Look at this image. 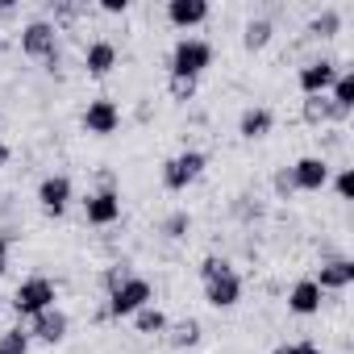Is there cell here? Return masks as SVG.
<instances>
[{
	"instance_id": "6da1fadb",
	"label": "cell",
	"mask_w": 354,
	"mask_h": 354,
	"mask_svg": "<svg viewBox=\"0 0 354 354\" xmlns=\"http://www.w3.org/2000/svg\"><path fill=\"white\" fill-rule=\"evenodd\" d=\"M201 283H205V300H209L213 308H234V304L242 300V275L234 271L230 259L209 254V259L201 263Z\"/></svg>"
},
{
	"instance_id": "7a4b0ae2",
	"label": "cell",
	"mask_w": 354,
	"mask_h": 354,
	"mask_svg": "<svg viewBox=\"0 0 354 354\" xmlns=\"http://www.w3.org/2000/svg\"><path fill=\"white\" fill-rule=\"evenodd\" d=\"M209 67H213V46L205 38H180L171 46V59H167L171 80H201Z\"/></svg>"
},
{
	"instance_id": "3957f363",
	"label": "cell",
	"mask_w": 354,
	"mask_h": 354,
	"mask_svg": "<svg viewBox=\"0 0 354 354\" xmlns=\"http://www.w3.org/2000/svg\"><path fill=\"white\" fill-rule=\"evenodd\" d=\"M55 304H59V283L50 275H26L17 283V292H13V313L26 317V321L46 313V308H55Z\"/></svg>"
},
{
	"instance_id": "277c9868",
	"label": "cell",
	"mask_w": 354,
	"mask_h": 354,
	"mask_svg": "<svg viewBox=\"0 0 354 354\" xmlns=\"http://www.w3.org/2000/svg\"><path fill=\"white\" fill-rule=\"evenodd\" d=\"M146 304H154V283H150V279H142V275H129L121 288H113V292H109V300H104V317L125 321V317L142 313Z\"/></svg>"
},
{
	"instance_id": "5b68a950",
	"label": "cell",
	"mask_w": 354,
	"mask_h": 354,
	"mask_svg": "<svg viewBox=\"0 0 354 354\" xmlns=\"http://www.w3.org/2000/svg\"><path fill=\"white\" fill-rule=\"evenodd\" d=\"M205 167H209L205 150H180V154H171L162 162V188L167 192H188L201 175H205Z\"/></svg>"
},
{
	"instance_id": "8992f818",
	"label": "cell",
	"mask_w": 354,
	"mask_h": 354,
	"mask_svg": "<svg viewBox=\"0 0 354 354\" xmlns=\"http://www.w3.org/2000/svg\"><path fill=\"white\" fill-rule=\"evenodd\" d=\"M21 50H26L30 59H42V63H46L50 55H59V26L46 21V17L21 26Z\"/></svg>"
},
{
	"instance_id": "52a82bcc",
	"label": "cell",
	"mask_w": 354,
	"mask_h": 354,
	"mask_svg": "<svg viewBox=\"0 0 354 354\" xmlns=\"http://www.w3.org/2000/svg\"><path fill=\"white\" fill-rule=\"evenodd\" d=\"M337 75H342L337 59H308V63L296 71V84H300L304 96H329V88H333Z\"/></svg>"
},
{
	"instance_id": "ba28073f",
	"label": "cell",
	"mask_w": 354,
	"mask_h": 354,
	"mask_svg": "<svg viewBox=\"0 0 354 354\" xmlns=\"http://www.w3.org/2000/svg\"><path fill=\"white\" fill-rule=\"evenodd\" d=\"M84 221L96 225V230L117 225V221H121V192H117L113 184H104L100 192H92V196L84 201Z\"/></svg>"
},
{
	"instance_id": "9c48e42d",
	"label": "cell",
	"mask_w": 354,
	"mask_h": 354,
	"mask_svg": "<svg viewBox=\"0 0 354 354\" xmlns=\"http://www.w3.org/2000/svg\"><path fill=\"white\" fill-rule=\"evenodd\" d=\"M71 196H75V188H71V175H46V180L38 184V209L46 213V217H63L67 209H71Z\"/></svg>"
},
{
	"instance_id": "30bf717a",
	"label": "cell",
	"mask_w": 354,
	"mask_h": 354,
	"mask_svg": "<svg viewBox=\"0 0 354 354\" xmlns=\"http://www.w3.org/2000/svg\"><path fill=\"white\" fill-rule=\"evenodd\" d=\"M288 171H292V188H296V192H321V188H329V175H333L321 154H304V158H296Z\"/></svg>"
},
{
	"instance_id": "8fae6325",
	"label": "cell",
	"mask_w": 354,
	"mask_h": 354,
	"mask_svg": "<svg viewBox=\"0 0 354 354\" xmlns=\"http://www.w3.org/2000/svg\"><path fill=\"white\" fill-rule=\"evenodd\" d=\"M84 129H88L92 138L117 133V129H121V109H117V100H109V96L88 100V109H84Z\"/></svg>"
},
{
	"instance_id": "7c38bea8",
	"label": "cell",
	"mask_w": 354,
	"mask_h": 354,
	"mask_svg": "<svg viewBox=\"0 0 354 354\" xmlns=\"http://www.w3.org/2000/svg\"><path fill=\"white\" fill-rule=\"evenodd\" d=\"M67 329H71V317L55 304V308H46V313H38V317H30V342H42V346H59L63 337H67Z\"/></svg>"
},
{
	"instance_id": "4fadbf2b",
	"label": "cell",
	"mask_w": 354,
	"mask_h": 354,
	"mask_svg": "<svg viewBox=\"0 0 354 354\" xmlns=\"http://www.w3.org/2000/svg\"><path fill=\"white\" fill-rule=\"evenodd\" d=\"M321 304H325V292L317 288L313 275H304V279H296V283L288 288V313H296V317H317Z\"/></svg>"
},
{
	"instance_id": "5bb4252c",
	"label": "cell",
	"mask_w": 354,
	"mask_h": 354,
	"mask_svg": "<svg viewBox=\"0 0 354 354\" xmlns=\"http://www.w3.org/2000/svg\"><path fill=\"white\" fill-rule=\"evenodd\" d=\"M209 0H167V21L175 30H196L209 21Z\"/></svg>"
},
{
	"instance_id": "9a60e30c",
	"label": "cell",
	"mask_w": 354,
	"mask_h": 354,
	"mask_svg": "<svg viewBox=\"0 0 354 354\" xmlns=\"http://www.w3.org/2000/svg\"><path fill=\"white\" fill-rule=\"evenodd\" d=\"M271 129H275V113H271L267 104L242 109V117H238V138H242V142H263Z\"/></svg>"
},
{
	"instance_id": "2e32d148",
	"label": "cell",
	"mask_w": 354,
	"mask_h": 354,
	"mask_svg": "<svg viewBox=\"0 0 354 354\" xmlns=\"http://www.w3.org/2000/svg\"><path fill=\"white\" fill-rule=\"evenodd\" d=\"M313 279L321 292H346L354 283V259H329V263H321V271Z\"/></svg>"
},
{
	"instance_id": "e0dca14e",
	"label": "cell",
	"mask_w": 354,
	"mask_h": 354,
	"mask_svg": "<svg viewBox=\"0 0 354 354\" xmlns=\"http://www.w3.org/2000/svg\"><path fill=\"white\" fill-rule=\"evenodd\" d=\"M113 67H117V46H113L109 38H96V42L84 50V71H88L92 80H104Z\"/></svg>"
},
{
	"instance_id": "ac0fdd59",
	"label": "cell",
	"mask_w": 354,
	"mask_h": 354,
	"mask_svg": "<svg viewBox=\"0 0 354 354\" xmlns=\"http://www.w3.org/2000/svg\"><path fill=\"white\" fill-rule=\"evenodd\" d=\"M300 117L308 121V125H342L350 113H342L329 96H304V109H300Z\"/></svg>"
},
{
	"instance_id": "d6986e66",
	"label": "cell",
	"mask_w": 354,
	"mask_h": 354,
	"mask_svg": "<svg viewBox=\"0 0 354 354\" xmlns=\"http://www.w3.org/2000/svg\"><path fill=\"white\" fill-rule=\"evenodd\" d=\"M271 38H275V26H271V17H250L246 26H242V46L254 55V50H267L271 46Z\"/></svg>"
},
{
	"instance_id": "ffe728a7",
	"label": "cell",
	"mask_w": 354,
	"mask_h": 354,
	"mask_svg": "<svg viewBox=\"0 0 354 354\" xmlns=\"http://www.w3.org/2000/svg\"><path fill=\"white\" fill-rule=\"evenodd\" d=\"M167 342H171L175 350H192V346L201 342V321H196V317H184V321L167 325Z\"/></svg>"
},
{
	"instance_id": "44dd1931",
	"label": "cell",
	"mask_w": 354,
	"mask_h": 354,
	"mask_svg": "<svg viewBox=\"0 0 354 354\" xmlns=\"http://www.w3.org/2000/svg\"><path fill=\"white\" fill-rule=\"evenodd\" d=\"M167 313L162 308H154V304H146L142 313H133V329L142 333V337H154V333H167Z\"/></svg>"
},
{
	"instance_id": "7402d4cb",
	"label": "cell",
	"mask_w": 354,
	"mask_h": 354,
	"mask_svg": "<svg viewBox=\"0 0 354 354\" xmlns=\"http://www.w3.org/2000/svg\"><path fill=\"white\" fill-rule=\"evenodd\" d=\"M158 234H162V238H171V242H184V238L192 234V213H188V209L167 213V217H162V225H158Z\"/></svg>"
},
{
	"instance_id": "603a6c76",
	"label": "cell",
	"mask_w": 354,
	"mask_h": 354,
	"mask_svg": "<svg viewBox=\"0 0 354 354\" xmlns=\"http://www.w3.org/2000/svg\"><path fill=\"white\" fill-rule=\"evenodd\" d=\"M342 34V13L329 5V9H321L313 21H308V38H337Z\"/></svg>"
},
{
	"instance_id": "cb8c5ba5",
	"label": "cell",
	"mask_w": 354,
	"mask_h": 354,
	"mask_svg": "<svg viewBox=\"0 0 354 354\" xmlns=\"http://www.w3.org/2000/svg\"><path fill=\"white\" fill-rule=\"evenodd\" d=\"M329 100H333L342 113H354V75H350V71H342V75L333 80V88H329Z\"/></svg>"
},
{
	"instance_id": "d4e9b609",
	"label": "cell",
	"mask_w": 354,
	"mask_h": 354,
	"mask_svg": "<svg viewBox=\"0 0 354 354\" xmlns=\"http://www.w3.org/2000/svg\"><path fill=\"white\" fill-rule=\"evenodd\" d=\"M0 354H30V333L26 329H5L0 333Z\"/></svg>"
},
{
	"instance_id": "484cf974",
	"label": "cell",
	"mask_w": 354,
	"mask_h": 354,
	"mask_svg": "<svg viewBox=\"0 0 354 354\" xmlns=\"http://www.w3.org/2000/svg\"><path fill=\"white\" fill-rule=\"evenodd\" d=\"M129 275H133V267H129V263L121 259V263H109V267H104L100 283H104V292H113V288H121V283H125Z\"/></svg>"
},
{
	"instance_id": "4316f807",
	"label": "cell",
	"mask_w": 354,
	"mask_h": 354,
	"mask_svg": "<svg viewBox=\"0 0 354 354\" xmlns=\"http://www.w3.org/2000/svg\"><path fill=\"white\" fill-rule=\"evenodd\" d=\"M329 184H333V192H337L342 201H350V196H354V171H350V167H342L337 175H329Z\"/></svg>"
},
{
	"instance_id": "83f0119b",
	"label": "cell",
	"mask_w": 354,
	"mask_h": 354,
	"mask_svg": "<svg viewBox=\"0 0 354 354\" xmlns=\"http://www.w3.org/2000/svg\"><path fill=\"white\" fill-rule=\"evenodd\" d=\"M271 188H275V196H279V201H288V196L296 192V188H292V171H288V167H279V171L271 175Z\"/></svg>"
},
{
	"instance_id": "f1b7e54d",
	"label": "cell",
	"mask_w": 354,
	"mask_h": 354,
	"mask_svg": "<svg viewBox=\"0 0 354 354\" xmlns=\"http://www.w3.org/2000/svg\"><path fill=\"white\" fill-rule=\"evenodd\" d=\"M167 88H171L175 100H192L196 96V80H167Z\"/></svg>"
},
{
	"instance_id": "f546056e",
	"label": "cell",
	"mask_w": 354,
	"mask_h": 354,
	"mask_svg": "<svg viewBox=\"0 0 354 354\" xmlns=\"http://www.w3.org/2000/svg\"><path fill=\"white\" fill-rule=\"evenodd\" d=\"M13 230H0V275H5L9 271V254H13Z\"/></svg>"
},
{
	"instance_id": "4dcf8cb0",
	"label": "cell",
	"mask_w": 354,
	"mask_h": 354,
	"mask_svg": "<svg viewBox=\"0 0 354 354\" xmlns=\"http://www.w3.org/2000/svg\"><path fill=\"white\" fill-rule=\"evenodd\" d=\"M100 13H109V17H125V13H129V0H100Z\"/></svg>"
},
{
	"instance_id": "1f68e13d",
	"label": "cell",
	"mask_w": 354,
	"mask_h": 354,
	"mask_svg": "<svg viewBox=\"0 0 354 354\" xmlns=\"http://www.w3.org/2000/svg\"><path fill=\"white\" fill-rule=\"evenodd\" d=\"M292 354H325L313 337H300V342H292Z\"/></svg>"
},
{
	"instance_id": "d6a6232c",
	"label": "cell",
	"mask_w": 354,
	"mask_h": 354,
	"mask_svg": "<svg viewBox=\"0 0 354 354\" xmlns=\"http://www.w3.org/2000/svg\"><path fill=\"white\" fill-rule=\"evenodd\" d=\"M75 13H80V5H55V17H67V21H71Z\"/></svg>"
},
{
	"instance_id": "836d02e7",
	"label": "cell",
	"mask_w": 354,
	"mask_h": 354,
	"mask_svg": "<svg viewBox=\"0 0 354 354\" xmlns=\"http://www.w3.org/2000/svg\"><path fill=\"white\" fill-rule=\"evenodd\" d=\"M271 354H292V342H283V346H275Z\"/></svg>"
},
{
	"instance_id": "e575fe53",
	"label": "cell",
	"mask_w": 354,
	"mask_h": 354,
	"mask_svg": "<svg viewBox=\"0 0 354 354\" xmlns=\"http://www.w3.org/2000/svg\"><path fill=\"white\" fill-rule=\"evenodd\" d=\"M5 162H9V146H5V142H0V167H5Z\"/></svg>"
},
{
	"instance_id": "d590c367",
	"label": "cell",
	"mask_w": 354,
	"mask_h": 354,
	"mask_svg": "<svg viewBox=\"0 0 354 354\" xmlns=\"http://www.w3.org/2000/svg\"><path fill=\"white\" fill-rule=\"evenodd\" d=\"M9 9H13V5H9V0H0V13H9Z\"/></svg>"
},
{
	"instance_id": "8d00e7d4",
	"label": "cell",
	"mask_w": 354,
	"mask_h": 354,
	"mask_svg": "<svg viewBox=\"0 0 354 354\" xmlns=\"http://www.w3.org/2000/svg\"><path fill=\"white\" fill-rule=\"evenodd\" d=\"M0 121H5V113H0Z\"/></svg>"
}]
</instances>
